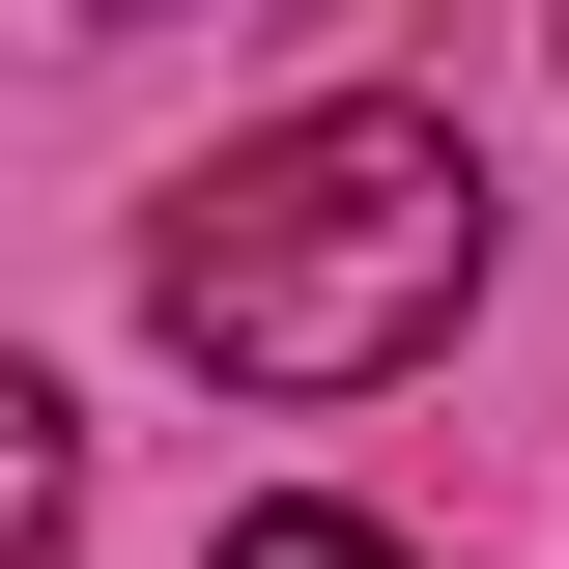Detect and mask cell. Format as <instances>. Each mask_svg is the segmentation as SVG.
Masks as SVG:
<instances>
[{"label": "cell", "mask_w": 569, "mask_h": 569, "mask_svg": "<svg viewBox=\"0 0 569 569\" xmlns=\"http://www.w3.org/2000/svg\"><path fill=\"white\" fill-rule=\"evenodd\" d=\"M142 284H171V342L257 370V399H370V370H427L485 313V142L399 114V86H342V114L228 142L200 200L142 228Z\"/></svg>", "instance_id": "1"}, {"label": "cell", "mask_w": 569, "mask_h": 569, "mask_svg": "<svg viewBox=\"0 0 569 569\" xmlns=\"http://www.w3.org/2000/svg\"><path fill=\"white\" fill-rule=\"evenodd\" d=\"M228 569H427V541H370V512H313V485H284V512H228Z\"/></svg>", "instance_id": "2"}]
</instances>
